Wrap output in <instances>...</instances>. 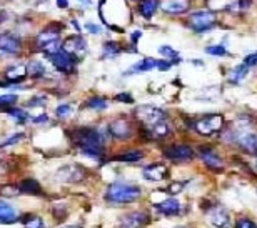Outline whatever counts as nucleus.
I'll return each mask as SVG.
<instances>
[{"instance_id": "obj_1", "label": "nucleus", "mask_w": 257, "mask_h": 228, "mask_svg": "<svg viewBox=\"0 0 257 228\" xmlns=\"http://www.w3.org/2000/svg\"><path fill=\"white\" fill-rule=\"evenodd\" d=\"M107 137L110 138L109 128H105L104 133L90 127H79L70 132V140L74 147L80 148L82 155L92 160H104V143Z\"/></svg>"}, {"instance_id": "obj_2", "label": "nucleus", "mask_w": 257, "mask_h": 228, "mask_svg": "<svg viewBox=\"0 0 257 228\" xmlns=\"http://www.w3.org/2000/svg\"><path fill=\"white\" fill-rule=\"evenodd\" d=\"M62 30H64L62 24H50L45 29L40 30V32L35 35V40H34L37 50L44 52L47 57L55 54V52L62 47V40H60Z\"/></svg>"}, {"instance_id": "obj_3", "label": "nucleus", "mask_w": 257, "mask_h": 228, "mask_svg": "<svg viewBox=\"0 0 257 228\" xmlns=\"http://www.w3.org/2000/svg\"><path fill=\"white\" fill-rule=\"evenodd\" d=\"M142 190L139 185H131V183H124V182H114L107 186L104 198L109 201V203H115V205H125V203H132L141 198Z\"/></svg>"}, {"instance_id": "obj_4", "label": "nucleus", "mask_w": 257, "mask_h": 228, "mask_svg": "<svg viewBox=\"0 0 257 228\" xmlns=\"http://www.w3.org/2000/svg\"><path fill=\"white\" fill-rule=\"evenodd\" d=\"M134 115H136L137 122L141 123L144 128H149L152 125H156L159 122H166V112L161 110L157 107H152V105H141L134 110Z\"/></svg>"}, {"instance_id": "obj_5", "label": "nucleus", "mask_w": 257, "mask_h": 228, "mask_svg": "<svg viewBox=\"0 0 257 228\" xmlns=\"http://www.w3.org/2000/svg\"><path fill=\"white\" fill-rule=\"evenodd\" d=\"M215 20H217V14L210 12V10H197V12H192L189 15L187 25L194 30V32L202 34L214 27Z\"/></svg>"}, {"instance_id": "obj_6", "label": "nucleus", "mask_w": 257, "mask_h": 228, "mask_svg": "<svg viewBox=\"0 0 257 228\" xmlns=\"http://www.w3.org/2000/svg\"><path fill=\"white\" fill-rule=\"evenodd\" d=\"M50 59V64L54 65V69L60 72V74L64 75H72L74 72L77 70V64H79V60L75 59L74 55L69 54L67 50H64L62 47L49 57Z\"/></svg>"}, {"instance_id": "obj_7", "label": "nucleus", "mask_w": 257, "mask_h": 228, "mask_svg": "<svg viewBox=\"0 0 257 228\" xmlns=\"http://www.w3.org/2000/svg\"><path fill=\"white\" fill-rule=\"evenodd\" d=\"M222 125H224L222 115H215V113H212V115H205L202 118H199V120H195L194 130L197 132L199 135L209 137V135H212V133L219 132L220 128H222Z\"/></svg>"}, {"instance_id": "obj_8", "label": "nucleus", "mask_w": 257, "mask_h": 228, "mask_svg": "<svg viewBox=\"0 0 257 228\" xmlns=\"http://www.w3.org/2000/svg\"><path fill=\"white\" fill-rule=\"evenodd\" d=\"M22 52V40L12 32H0V55L15 57Z\"/></svg>"}, {"instance_id": "obj_9", "label": "nucleus", "mask_w": 257, "mask_h": 228, "mask_svg": "<svg viewBox=\"0 0 257 228\" xmlns=\"http://www.w3.org/2000/svg\"><path fill=\"white\" fill-rule=\"evenodd\" d=\"M62 49L74 55L77 60L84 59L87 52H89V47H87L85 39L82 35H69L62 42Z\"/></svg>"}, {"instance_id": "obj_10", "label": "nucleus", "mask_w": 257, "mask_h": 228, "mask_svg": "<svg viewBox=\"0 0 257 228\" xmlns=\"http://www.w3.org/2000/svg\"><path fill=\"white\" fill-rule=\"evenodd\" d=\"M87 177L85 173V168L80 167L77 163H70V165H65L57 172V178L62 180L65 183H79L82 182Z\"/></svg>"}, {"instance_id": "obj_11", "label": "nucleus", "mask_w": 257, "mask_h": 228, "mask_svg": "<svg viewBox=\"0 0 257 228\" xmlns=\"http://www.w3.org/2000/svg\"><path fill=\"white\" fill-rule=\"evenodd\" d=\"M164 157L172 162H189L194 158V150L189 145H171L164 148Z\"/></svg>"}, {"instance_id": "obj_12", "label": "nucleus", "mask_w": 257, "mask_h": 228, "mask_svg": "<svg viewBox=\"0 0 257 228\" xmlns=\"http://www.w3.org/2000/svg\"><path fill=\"white\" fill-rule=\"evenodd\" d=\"M107 128H109V132H110V137L117 140H127V138H131L134 133L132 123L125 120V118H115V120H112L109 125H107Z\"/></svg>"}, {"instance_id": "obj_13", "label": "nucleus", "mask_w": 257, "mask_h": 228, "mask_svg": "<svg viewBox=\"0 0 257 228\" xmlns=\"http://www.w3.org/2000/svg\"><path fill=\"white\" fill-rule=\"evenodd\" d=\"M199 155H200V160H202L204 165L207 168L214 170V172H220V170L224 168L222 158H220L210 147H200L199 148Z\"/></svg>"}, {"instance_id": "obj_14", "label": "nucleus", "mask_w": 257, "mask_h": 228, "mask_svg": "<svg viewBox=\"0 0 257 228\" xmlns=\"http://www.w3.org/2000/svg\"><path fill=\"white\" fill-rule=\"evenodd\" d=\"M151 218H149L147 213L144 211H132V213H127L120 218V228H144Z\"/></svg>"}, {"instance_id": "obj_15", "label": "nucleus", "mask_w": 257, "mask_h": 228, "mask_svg": "<svg viewBox=\"0 0 257 228\" xmlns=\"http://www.w3.org/2000/svg\"><path fill=\"white\" fill-rule=\"evenodd\" d=\"M207 216L210 225L215 228H227L230 225V216L227 213V210L222 208V206H212L207 211Z\"/></svg>"}, {"instance_id": "obj_16", "label": "nucleus", "mask_w": 257, "mask_h": 228, "mask_svg": "<svg viewBox=\"0 0 257 228\" xmlns=\"http://www.w3.org/2000/svg\"><path fill=\"white\" fill-rule=\"evenodd\" d=\"M154 208H156L157 213H161L164 216H176V215H181L182 205H181V201L176 198H167V200L156 203Z\"/></svg>"}, {"instance_id": "obj_17", "label": "nucleus", "mask_w": 257, "mask_h": 228, "mask_svg": "<svg viewBox=\"0 0 257 228\" xmlns=\"http://www.w3.org/2000/svg\"><path fill=\"white\" fill-rule=\"evenodd\" d=\"M20 220L19 210L9 201L0 198V225H12Z\"/></svg>"}, {"instance_id": "obj_18", "label": "nucleus", "mask_w": 257, "mask_h": 228, "mask_svg": "<svg viewBox=\"0 0 257 228\" xmlns=\"http://www.w3.org/2000/svg\"><path fill=\"white\" fill-rule=\"evenodd\" d=\"M142 177L146 180H149V182H162V180H166L169 177V173H167L166 165L152 163V165H149V167L144 168Z\"/></svg>"}, {"instance_id": "obj_19", "label": "nucleus", "mask_w": 257, "mask_h": 228, "mask_svg": "<svg viewBox=\"0 0 257 228\" xmlns=\"http://www.w3.org/2000/svg\"><path fill=\"white\" fill-rule=\"evenodd\" d=\"M191 7V0H164L161 9L169 15H182Z\"/></svg>"}, {"instance_id": "obj_20", "label": "nucleus", "mask_w": 257, "mask_h": 228, "mask_svg": "<svg viewBox=\"0 0 257 228\" xmlns=\"http://www.w3.org/2000/svg\"><path fill=\"white\" fill-rule=\"evenodd\" d=\"M144 132L147 133L149 138L152 140H164L167 138L169 135H171V127L167 125V122H159L156 123V125L149 127V128H144Z\"/></svg>"}, {"instance_id": "obj_21", "label": "nucleus", "mask_w": 257, "mask_h": 228, "mask_svg": "<svg viewBox=\"0 0 257 228\" xmlns=\"http://www.w3.org/2000/svg\"><path fill=\"white\" fill-rule=\"evenodd\" d=\"M4 75L10 84H20V82L27 77V69H25L24 64H15V65H10L9 69L5 70Z\"/></svg>"}, {"instance_id": "obj_22", "label": "nucleus", "mask_w": 257, "mask_h": 228, "mask_svg": "<svg viewBox=\"0 0 257 228\" xmlns=\"http://www.w3.org/2000/svg\"><path fill=\"white\" fill-rule=\"evenodd\" d=\"M235 142L242 150L249 153H255V143H257V135L250 132H240L237 133V137H235Z\"/></svg>"}, {"instance_id": "obj_23", "label": "nucleus", "mask_w": 257, "mask_h": 228, "mask_svg": "<svg viewBox=\"0 0 257 228\" xmlns=\"http://www.w3.org/2000/svg\"><path fill=\"white\" fill-rule=\"evenodd\" d=\"M25 69H27V77L32 80H40L45 75V72H47L45 65L40 60H29L25 64Z\"/></svg>"}, {"instance_id": "obj_24", "label": "nucleus", "mask_w": 257, "mask_h": 228, "mask_svg": "<svg viewBox=\"0 0 257 228\" xmlns=\"http://www.w3.org/2000/svg\"><path fill=\"white\" fill-rule=\"evenodd\" d=\"M159 7H161V2H159V0H141L137 10L144 19H151L152 15L157 12Z\"/></svg>"}, {"instance_id": "obj_25", "label": "nucleus", "mask_w": 257, "mask_h": 228, "mask_svg": "<svg viewBox=\"0 0 257 228\" xmlns=\"http://www.w3.org/2000/svg\"><path fill=\"white\" fill-rule=\"evenodd\" d=\"M20 193H27V195H42V186L39 185L37 180L34 178H25L19 183Z\"/></svg>"}, {"instance_id": "obj_26", "label": "nucleus", "mask_w": 257, "mask_h": 228, "mask_svg": "<svg viewBox=\"0 0 257 228\" xmlns=\"http://www.w3.org/2000/svg\"><path fill=\"white\" fill-rule=\"evenodd\" d=\"M157 67V60L156 59H142L141 62L132 65V69L127 72V74H142V72H149L154 70Z\"/></svg>"}, {"instance_id": "obj_27", "label": "nucleus", "mask_w": 257, "mask_h": 228, "mask_svg": "<svg viewBox=\"0 0 257 228\" xmlns=\"http://www.w3.org/2000/svg\"><path fill=\"white\" fill-rule=\"evenodd\" d=\"M122 45L117 44V42H105L104 47H102V59H115V57H119L122 54Z\"/></svg>"}, {"instance_id": "obj_28", "label": "nucleus", "mask_w": 257, "mask_h": 228, "mask_svg": "<svg viewBox=\"0 0 257 228\" xmlns=\"http://www.w3.org/2000/svg\"><path fill=\"white\" fill-rule=\"evenodd\" d=\"M144 158V152L142 150H131V152H124L115 155L114 160L115 162H122V163H136L139 160Z\"/></svg>"}, {"instance_id": "obj_29", "label": "nucleus", "mask_w": 257, "mask_h": 228, "mask_svg": "<svg viewBox=\"0 0 257 228\" xmlns=\"http://www.w3.org/2000/svg\"><path fill=\"white\" fill-rule=\"evenodd\" d=\"M247 72H249V67L245 65V64H240V65L234 67V69L230 70L229 80L232 82V84H240V82L244 80V77L247 75Z\"/></svg>"}, {"instance_id": "obj_30", "label": "nucleus", "mask_w": 257, "mask_h": 228, "mask_svg": "<svg viewBox=\"0 0 257 228\" xmlns=\"http://www.w3.org/2000/svg\"><path fill=\"white\" fill-rule=\"evenodd\" d=\"M85 108H90V110H105V108H109V102L104 97L94 95L85 102Z\"/></svg>"}, {"instance_id": "obj_31", "label": "nucleus", "mask_w": 257, "mask_h": 228, "mask_svg": "<svg viewBox=\"0 0 257 228\" xmlns=\"http://www.w3.org/2000/svg\"><path fill=\"white\" fill-rule=\"evenodd\" d=\"M5 112H7L12 118H15V122H17V123H25L30 118L27 110H24V108H19V107H10Z\"/></svg>"}, {"instance_id": "obj_32", "label": "nucleus", "mask_w": 257, "mask_h": 228, "mask_svg": "<svg viewBox=\"0 0 257 228\" xmlns=\"http://www.w3.org/2000/svg\"><path fill=\"white\" fill-rule=\"evenodd\" d=\"M22 221H24V228H45L44 220L37 215H25Z\"/></svg>"}, {"instance_id": "obj_33", "label": "nucleus", "mask_w": 257, "mask_h": 228, "mask_svg": "<svg viewBox=\"0 0 257 228\" xmlns=\"http://www.w3.org/2000/svg\"><path fill=\"white\" fill-rule=\"evenodd\" d=\"M17 102H19V95H15V93H4V95H0V108H4V110L14 107Z\"/></svg>"}, {"instance_id": "obj_34", "label": "nucleus", "mask_w": 257, "mask_h": 228, "mask_svg": "<svg viewBox=\"0 0 257 228\" xmlns=\"http://www.w3.org/2000/svg\"><path fill=\"white\" fill-rule=\"evenodd\" d=\"M159 54H161V55L164 57V59H169L171 62L179 60V52H177V50H174L172 47H169V45L159 47Z\"/></svg>"}, {"instance_id": "obj_35", "label": "nucleus", "mask_w": 257, "mask_h": 228, "mask_svg": "<svg viewBox=\"0 0 257 228\" xmlns=\"http://www.w3.org/2000/svg\"><path fill=\"white\" fill-rule=\"evenodd\" d=\"M45 103H47V97H44V95H34L27 102V107L29 108H37V107H44Z\"/></svg>"}, {"instance_id": "obj_36", "label": "nucleus", "mask_w": 257, "mask_h": 228, "mask_svg": "<svg viewBox=\"0 0 257 228\" xmlns=\"http://www.w3.org/2000/svg\"><path fill=\"white\" fill-rule=\"evenodd\" d=\"M209 55H215V57H225L227 55V50H225L224 45H212V47H207L205 49Z\"/></svg>"}, {"instance_id": "obj_37", "label": "nucleus", "mask_w": 257, "mask_h": 228, "mask_svg": "<svg viewBox=\"0 0 257 228\" xmlns=\"http://www.w3.org/2000/svg\"><path fill=\"white\" fill-rule=\"evenodd\" d=\"M0 193H2V196H15L20 193V188L19 185H5L0 188Z\"/></svg>"}, {"instance_id": "obj_38", "label": "nucleus", "mask_w": 257, "mask_h": 228, "mask_svg": "<svg viewBox=\"0 0 257 228\" xmlns=\"http://www.w3.org/2000/svg\"><path fill=\"white\" fill-rule=\"evenodd\" d=\"M70 113H72V107L69 105V103H62V105H59L57 108H55V115H57L59 118L69 117Z\"/></svg>"}, {"instance_id": "obj_39", "label": "nucleus", "mask_w": 257, "mask_h": 228, "mask_svg": "<svg viewBox=\"0 0 257 228\" xmlns=\"http://www.w3.org/2000/svg\"><path fill=\"white\" fill-rule=\"evenodd\" d=\"M30 123H34V125H44V123L49 122V115H45V113H42V115H35V117H30L29 118Z\"/></svg>"}, {"instance_id": "obj_40", "label": "nucleus", "mask_w": 257, "mask_h": 228, "mask_svg": "<svg viewBox=\"0 0 257 228\" xmlns=\"http://www.w3.org/2000/svg\"><path fill=\"white\" fill-rule=\"evenodd\" d=\"M20 140H24V133H15L9 140H5L4 143H0V147H9V145H14V143H19Z\"/></svg>"}, {"instance_id": "obj_41", "label": "nucleus", "mask_w": 257, "mask_h": 228, "mask_svg": "<svg viewBox=\"0 0 257 228\" xmlns=\"http://www.w3.org/2000/svg\"><path fill=\"white\" fill-rule=\"evenodd\" d=\"M172 64H174V62H171V60H157L156 69H159L161 72H167V70L172 69Z\"/></svg>"}, {"instance_id": "obj_42", "label": "nucleus", "mask_w": 257, "mask_h": 228, "mask_svg": "<svg viewBox=\"0 0 257 228\" xmlns=\"http://www.w3.org/2000/svg\"><path fill=\"white\" fill-rule=\"evenodd\" d=\"M237 228H257V225L249 218H240L237 221Z\"/></svg>"}, {"instance_id": "obj_43", "label": "nucleus", "mask_w": 257, "mask_h": 228, "mask_svg": "<svg viewBox=\"0 0 257 228\" xmlns=\"http://www.w3.org/2000/svg\"><path fill=\"white\" fill-rule=\"evenodd\" d=\"M115 100L117 102H124V103H132L134 102V98L128 95L127 92H124V93H117L115 95Z\"/></svg>"}, {"instance_id": "obj_44", "label": "nucleus", "mask_w": 257, "mask_h": 228, "mask_svg": "<svg viewBox=\"0 0 257 228\" xmlns=\"http://www.w3.org/2000/svg\"><path fill=\"white\" fill-rule=\"evenodd\" d=\"M182 188H184V183H181V182H177V183H172L171 185V188H167V191L169 193H179V191H182Z\"/></svg>"}, {"instance_id": "obj_45", "label": "nucleus", "mask_w": 257, "mask_h": 228, "mask_svg": "<svg viewBox=\"0 0 257 228\" xmlns=\"http://www.w3.org/2000/svg\"><path fill=\"white\" fill-rule=\"evenodd\" d=\"M85 30H87V32H90V34H97V35L102 32V29L99 27V25H95V24H87Z\"/></svg>"}, {"instance_id": "obj_46", "label": "nucleus", "mask_w": 257, "mask_h": 228, "mask_svg": "<svg viewBox=\"0 0 257 228\" xmlns=\"http://www.w3.org/2000/svg\"><path fill=\"white\" fill-rule=\"evenodd\" d=\"M244 64L247 65V67H254L255 64H257V57H255V54H250V55H247L244 59Z\"/></svg>"}, {"instance_id": "obj_47", "label": "nucleus", "mask_w": 257, "mask_h": 228, "mask_svg": "<svg viewBox=\"0 0 257 228\" xmlns=\"http://www.w3.org/2000/svg\"><path fill=\"white\" fill-rule=\"evenodd\" d=\"M141 35H142L141 30H137V32H134V34L131 35V44H132V45H137L139 39H141Z\"/></svg>"}, {"instance_id": "obj_48", "label": "nucleus", "mask_w": 257, "mask_h": 228, "mask_svg": "<svg viewBox=\"0 0 257 228\" xmlns=\"http://www.w3.org/2000/svg\"><path fill=\"white\" fill-rule=\"evenodd\" d=\"M55 4H57L59 9H69V0H55Z\"/></svg>"}, {"instance_id": "obj_49", "label": "nucleus", "mask_w": 257, "mask_h": 228, "mask_svg": "<svg viewBox=\"0 0 257 228\" xmlns=\"http://www.w3.org/2000/svg\"><path fill=\"white\" fill-rule=\"evenodd\" d=\"M64 228H82V226H79V225H69V226H64Z\"/></svg>"}, {"instance_id": "obj_50", "label": "nucleus", "mask_w": 257, "mask_h": 228, "mask_svg": "<svg viewBox=\"0 0 257 228\" xmlns=\"http://www.w3.org/2000/svg\"><path fill=\"white\" fill-rule=\"evenodd\" d=\"M79 2H84V4H87V5H90V0H79Z\"/></svg>"}, {"instance_id": "obj_51", "label": "nucleus", "mask_w": 257, "mask_h": 228, "mask_svg": "<svg viewBox=\"0 0 257 228\" xmlns=\"http://www.w3.org/2000/svg\"><path fill=\"white\" fill-rule=\"evenodd\" d=\"M174 228H186V226H182V225H179V226H174Z\"/></svg>"}, {"instance_id": "obj_52", "label": "nucleus", "mask_w": 257, "mask_h": 228, "mask_svg": "<svg viewBox=\"0 0 257 228\" xmlns=\"http://www.w3.org/2000/svg\"><path fill=\"white\" fill-rule=\"evenodd\" d=\"M255 155H257V143H255Z\"/></svg>"}, {"instance_id": "obj_53", "label": "nucleus", "mask_w": 257, "mask_h": 228, "mask_svg": "<svg viewBox=\"0 0 257 228\" xmlns=\"http://www.w3.org/2000/svg\"><path fill=\"white\" fill-rule=\"evenodd\" d=\"M255 57H257V54H255Z\"/></svg>"}, {"instance_id": "obj_54", "label": "nucleus", "mask_w": 257, "mask_h": 228, "mask_svg": "<svg viewBox=\"0 0 257 228\" xmlns=\"http://www.w3.org/2000/svg\"><path fill=\"white\" fill-rule=\"evenodd\" d=\"M134 2H136V0H134Z\"/></svg>"}]
</instances>
